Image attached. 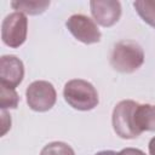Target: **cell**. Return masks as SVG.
<instances>
[{
    "label": "cell",
    "mask_w": 155,
    "mask_h": 155,
    "mask_svg": "<svg viewBox=\"0 0 155 155\" xmlns=\"http://www.w3.org/2000/svg\"><path fill=\"white\" fill-rule=\"evenodd\" d=\"M63 96L65 102L74 109L87 111L98 105V92L93 85L82 79H73L64 85Z\"/></svg>",
    "instance_id": "6da1fadb"
},
{
    "label": "cell",
    "mask_w": 155,
    "mask_h": 155,
    "mask_svg": "<svg viewBox=\"0 0 155 155\" xmlns=\"http://www.w3.org/2000/svg\"><path fill=\"white\" fill-rule=\"evenodd\" d=\"M143 63L144 52L136 41L124 40L114 46L110 56V64L116 71L130 74L139 69Z\"/></svg>",
    "instance_id": "7a4b0ae2"
},
{
    "label": "cell",
    "mask_w": 155,
    "mask_h": 155,
    "mask_svg": "<svg viewBox=\"0 0 155 155\" xmlns=\"http://www.w3.org/2000/svg\"><path fill=\"white\" fill-rule=\"evenodd\" d=\"M138 103L131 99L121 101L115 105L111 115V122L115 133L120 138L134 139L140 136V132L136 126L134 119Z\"/></svg>",
    "instance_id": "3957f363"
},
{
    "label": "cell",
    "mask_w": 155,
    "mask_h": 155,
    "mask_svg": "<svg viewBox=\"0 0 155 155\" xmlns=\"http://www.w3.org/2000/svg\"><path fill=\"white\" fill-rule=\"evenodd\" d=\"M27 103L34 111L44 113L50 110L57 99V93L53 85L48 81L38 80L31 82L25 90Z\"/></svg>",
    "instance_id": "277c9868"
},
{
    "label": "cell",
    "mask_w": 155,
    "mask_h": 155,
    "mask_svg": "<svg viewBox=\"0 0 155 155\" xmlns=\"http://www.w3.org/2000/svg\"><path fill=\"white\" fill-rule=\"evenodd\" d=\"M28 19L21 12H12L5 17L1 24V39L12 48L22 46L27 39Z\"/></svg>",
    "instance_id": "5b68a950"
},
{
    "label": "cell",
    "mask_w": 155,
    "mask_h": 155,
    "mask_svg": "<svg viewBox=\"0 0 155 155\" xmlns=\"http://www.w3.org/2000/svg\"><path fill=\"white\" fill-rule=\"evenodd\" d=\"M65 25L68 30L71 33V35L82 44L90 45L101 41L102 34L97 24L94 23L93 19H91L85 15L78 13L70 16L65 22Z\"/></svg>",
    "instance_id": "8992f818"
},
{
    "label": "cell",
    "mask_w": 155,
    "mask_h": 155,
    "mask_svg": "<svg viewBox=\"0 0 155 155\" xmlns=\"http://www.w3.org/2000/svg\"><path fill=\"white\" fill-rule=\"evenodd\" d=\"M90 7L94 21L102 27H111L120 19L121 4L116 0H92Z\"/></svg>",
    "instance_id": "52a82bcc"
},
{
    "label": "cell",
    "mask_w": 155,
    "mask_h": 155,
    "mask_svg": "<svg viewBox=\"0 0 155 155\" xmlns=\"http://www.w3.org/2000/svg\"><path fill=\"white\" fill-rule=\"evenodd\" d=\"M24 78L23 62L12 54H6L0 58V85L16 88Z\"/></svg>",
    "instance_id": "ba28073f"
},
{
    "label": "cell",
    "mask_w": 155,
    "mask_h": 155,
    "mask_svg": "<svg viewBox=\"0 0 155 155\" xmlns=\"http://www.w3.org/2000/svg\"><path fill=\"white\" fill-rule=\"evenodd\" d=\"M136 126L139 132L155 131V105L151 104H138L134 114Z\"/></svg>",
    "instance_id": "9c48e42d"
},
{
    "label": "cell",
    "mask_w": 155,
    "mask_h": 155,
    "mask_svg": "<svg viewBox=\"0 0 155 155\" xmlns=\"http://www.w3.org/2000/svg\"><path fill=\"white\" fill-rule=\"evenodd\" d=\"M11 6L16 10V12H21L23 15H40L46 11L50 6V1L47 0H17L12 1Z\"/></svg>",
    "instance_id": "30bf717a"
},
{
    "label": "cell",
    "mask_w": 155,
    "mask_h": 155,
    "mask_svg": "<svg viewBox=\"0 0 155 155\" xmlns=\"http://www.w3.org/2000/svg\"><path fill=\"white\" fill-rule=\"evenodd\" d=\"M133 6L140 18L155 28V0H137L133 2Z\"/></svg>",
    "instance_id": "8fae6325"
},
{
    "label": "cell",
    "mask_w": 155,
    "mask_h": 155,
    "mask_svg": "<svg viewBox=\"0 0 155 155\" xmlns=\"http://www.w3.org/2000/svg\"><path fill=\"white\" fill-rule=\"evenodd\" d=\"M19 102L18 93L15 88H10L0 85V108L1 110L16 109Z\"/></svg>",
    "instance_id": "7c38bea8"
},
{
    "label": "cell",
    "mask_w": 155,
    "mask_h": 155,
    "mask_svg": "<svg viewBox=\"0 0 155 155\" xmlns=\"http://www.w3.org/2000/svg\"><path fill=\"white\" fill-rule=\"evenodd\" d=\"M40 155H75L70 145L63 142H52L45 145Z\"/></svg>",
    "instance_id": "4fadbf2b"
},
{
    "label": "cell",
    "mask_w": 155,
    "mask_h": 155,
    "mask_svg": "<svg viewBox=\"0 0 155 155\" xmlns=\"http://www.w3.org/2000/svg\"><path fill=\"white\" fill-rule=\"evenodd\" d=\"M117 155H145V153L136 148H125L121 151H119Z\"/></svg>",
    "instance_id": "5bb4252c"
},
{
    "label": "cell",
    "mask_w": 155,
    "mask_h": 155,
    "mask_svg": "<svg viewBox=\"0 0 155 155\" xmlns=\"http://www.w3.org/2000/svg\"><path fill=\"white\" fill-rule=\"evenodd\" d=\"M149 155H155V137H153L149 142Z\"/></svg>",
    "instance_id": "9a60e30c"
},
{
    "label": "cell",
    "mask_w": 155,
    "mask_h": 155,
    "mask_svg": "<svg viewBox=\"0 0 155 155\" xmlns=\"http://www.w3.org/2000/svg\"><path fill=\"white\" fill-rule=\"evenodd\" d=\"M94 155H117V153L113 151V150H102V151L96 153Z\"/></svg>",
    "instance_id": "2e32d148"
}]
</instances>
